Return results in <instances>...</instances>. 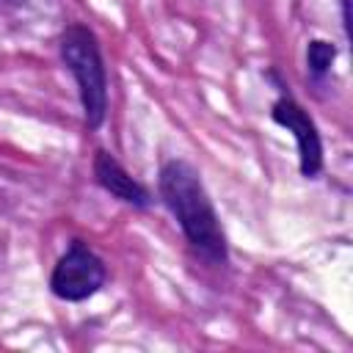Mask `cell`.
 <instances>
[{"label": "cell", "mask_w": 353, "mask_h": 353, "mask_svg": "<svg viewBox=\"0 0 353 353\" xmlns=\"http://www.w3.org/2000/svg\"><path fill=\"white\" fill-rule=\"evenodd\" d=\"M334 58H336V47L328 44V41H320V39L312 41L309 50H306V63H309V72H312L314 77H323V74L331 69Z\"/></svg>", "instance_id": "cell-6"}, {"label": "cell", "mask_w": 353, "mask_h": 353, "mask_svg": "<svg viewBox=\"0 0 353 353\" xmlns=\"http://www.w3.org/2000/svg\"><path fill=\"white\" fill-rule=\"evenodd\" d=\"M273 121L281 124L284 130H290L298 141V154H301V174L303 176H317L323 168V143H320V132L314 127V121L309 119V113L292 99V97H279L273 110H270Z\"/></svg>", "instance_id": "cell-4"}, {"label": "cell", "mask_w": 353, "mask_h": 353, "mask_svg": "<svg viewBox=\"0 0 353 353\" xmlns=\"http://www.w3.org/2000/svg\"><path fill=\"white\" fill-rule=\"evenodd\" d=\"M102 284H105V265L83 243H72L50 276V287L61 301H85Z\"/></svg>", "instance_id": "cell-3"}, {"label": "cell", "mask_w": 353, "mask_h": 353, "mask_svg": "<svg viewBox=\"0 0 353 353\" xmlns=\"http://www.w3.org/2000/svg\"><path fill=\"white\" fill-rule=\"evenodd\" d=\"M94 176L97 182L116 199L127 201V204H135V207H146L149 204V193L141 182H135L108 152H97L94 157Z\"/></svg>", "instance_id": "cell-5"}, {"label": "cell", "mask_w": 353, "mask_h": 353, "mask_svg": "<svg viewBox=\"0 0 353 353\" xmlns=\"http://www.w3.org/2000/svg\"><path fill=\"white\" fill-rule=\"evenodd\" d=\"M61 58L77 80L85 124L97 130L108 113V77L94 33L83 25H69L61 36Z\"/></svg>", "instance_id": "cell-2"}, {"label": "cell", "mask_w": 353, "mask_h": 353, "mask_svg": "<svg viewBox=\"0 0 353 353\" xmlns=\"http://www.w3.org/2000/svg\"><path fill=\"white\" fill-rule=\"evenodd\" d=\"M160 196L179 221L193 251L212 265H223L229 256L226 237L199 174L182 160H168L160 168Z\"/></svg>", "instance_id": "cell-1"}]
</instances>
